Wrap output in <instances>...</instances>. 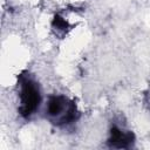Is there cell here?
<instances>
[{
  "instance_id": "1",
  "label": "cell",
  "mask_w": 150,
  "mask_h": 150,
  "mask_svg": "<svg viewBox=\"0 0 150 150\" xmlns=\"http://www.w3.org/2000/svg\"><path fill=\"white\" fill-rule=\"evenodd\" d=\"M46 112L48 117L60 124H68L76 118V107L67 97L62 95L50 96L46 103Z\"/></svg>"
},
{
  "instance_id": "2",
  "label": "cell",
  "mask_w": 150,
  "mask_h": 150,
  "mask_svg": "<svg viewBox=\"0 0 150 150\" xmlns=\"http://www.w3.org/2000/svg\"><path fill=\"white\" fill-rule=\"evenodd\" d=\"M20 108L19 111L22 116L28 117L36 111L40 104V90L39 86L29 79L21 81L19 90Z\"/></svg>"
}]
</instances>
